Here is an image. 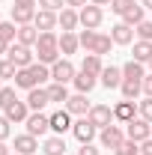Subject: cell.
Returning <instances> with one entry per match:
<instances>
[{
	"instance_id": "cell-1",
	"label": "cell",
	"mask_w": 152,
	"mask_h": 155,
	"mask_svg": "<svg viewBox=\"0 0 152 155\" xmlns=\"http://www.w3.org/2000/svg\"><path fill=\"white\" fill-rule=\"evenodd\" d=\"M51 81V66H45V63H33V66H27V69H18V75H15V87L21 90H36L42 84H48Z\"/></svg>"
},
{
	"instance_id": "cell-2",
	"label": "cell",
	"mask_w": 152,
	"mask_h": 155,
	"mask_svg": "<svg viewBox=\"0 0 152 155\" xmlns=\"http://www.w3.org/2000/svg\"><path fill=\"white\" fill-rule=\"evenodd\" d=\"M36 57H39V63H45V66H54L60 60V36L54 30H51V33H39Z\"/></svg>"
},
{
	"instance_id": "cell-3",
	"label": "cell",
	"mask_w": 152,
	"mask_h": 155,
	"mask_svg": "<svg viewBox=\"0 0 152 155\" xmlns=\"http://www.w3.org/2000/svg\"><path fill=\"white\" fill-rule=\"evenodd\" d=\"M125 137L134 140V143H143L152 137V122H146L143 116H134L131 122H125Z\"/></svg>"
},
{
	"instance_id": "cell-4",
	"label": "cell",
	"mask_w": 152,
	"mask_h": 155,
	"mask_svg": "<svg viewBox=\"0 0 152 155\" xmlns=\"http://www.w3.org/2000/svg\"><path fill=\"white\" fill-rule=\"evenodd\" d=\"M78 15H81V27L84 30H98L101 21H104V9L95 6V3H87L84 9H78Z\"/></svg>"
},
{
	"instance_id": "cell-5",
	"label": "cell",
	"mask_w": 152,
	"mask_h": 155,
	"mask_svg": "<svg viewBox=\"0 0 152 155\" xmlns=\"http://www.w3.org/2000/svg\"><path fill=\"white\" fill-rule=\"evenodd\" d=\"M6 57L12 60L18 69H27V66H33V57H36V54H33V48H30V45L12 42V45H9V51H6Z\"/></svg>"
},
{
	"instance_id": "cell-6",
	"label": "cell",
	"mask_w": 152,
	"mask_h": 155,
	"mask_svg": "<svg viewBox=\"0 0 152 155\" xmlns=\"http://www.w3.org/2000/svg\"><path fill=\"white\" fill-rule=\"evenodd\" d=\"M87 119L101 131V128H107V125L114 122V107H111V104H93L90 114H87Z\"/></svg>"
},
{
	"instance_id": "cell-7",
	"label": "cell",
	"mask_w": 152,
	"mask_h": 155,
	"mask_svg": "<svg viewBox=\"0 0 152 155\" xmlns=\"http://www.w3.org/2000/svg\"><path fill=\"white\" fill-rule=\"evenodd\" d=\"M27 134H33V137H45L48 134V128H51V116H45L42 110H36V114H30L27 116Z\"/></svg>"
},
{
	"instance_id": "cell-8",
	"label": "cell",
	"mask_w": 152,
	"mask_h": 155,
	"mask_svg": "<svg viewBox=\"0 0 152 155\" xmlns=\"http://www.w3.org/2000/svg\"><path fill=\"white\" fill-rule=\"evenodd\" d=\"M75 75H78V69L69 63V57L57 60L51 66V81H57V84H69V81H75Z\"/></svg>"
},
{
	"instance_id": "cell-9",
	"label": "cell",
	"mask_w": 152,
	"mask_h": 155,
	"mask_svg": "<svg viewBox=\"0 0 152 155\" xmlns=\"http://www.w3.org/2000/svg\"><path fill=\"white\" fill-rule=\"evenodd\" d=\"M98 140H101V146H104V149H116V146L125 140V131H122L119 125L111 122L107 128H101V131H98Z\"/></svg>"
},
{
	"instance_id": "cell-10",
	"label": "cell",
	"mask_w": 152,
	"mask_h": 155,
	"mask_svg": "<svg viewBox=\"0 0 152 155\" xmlns=\"http://www.w3.org/2000/svg\"><path fill=\"white\" fill-rule=\"evenodd\" d=\"M30 114H33V110L27 107V101H18V98L9 101V104L3 107V116H6L9 122H27V116H30Z\"/></svg>"
},
{
	"instance_id": "cell-11",
	"label": "cell",
	"mask_w": 152,
	"mask_h": 155,
	"mask_svg": "<svg viewBox=\"0 0 152 155\" xmlns=\"http://www.w3.org/2000/svg\"><path fill=\"white\" fill-rule=\"evenodd\" d=\"M95 131H98V128H95V125L90 122V119H87V116H81L75 125H72V134L78 137V143H93Z\"/></svg>"
},
{
	"instance_id": "cell-12",
	"label": "cell",
	"mask_w": 152,
	"mask_h": 155,
	"mask_svg": "<svg viewBox=\"0 0 152 155\" xmlns=\"http://www.w3.org/2000/svg\"><path fill=\"white\" fill-rule=\"evenodd\" d=\"M90 98H87V93H75V96H69V101H66V110L72 116H87L90 114Z\"/></svg>"
},
{
	"instance_id": "cell-13",
	"label": "cell",
	"mask_w": 152,
	"mask_h": 155,
	"mask_svg": "<svg viewBox=\"0 0 152 155\" xmlns=\"http://www.w3.org/2000/svg\"><path fill=\"white\" fill-rule=\"evenodd\" d=\"M12 149L18 155H33V152H39V137H33V134H15V143H12Z\"/></svg>"
},
{
	"instance_id": "cell-14",
	"label": "cell",
	"mask_w": 152,
	"mask_h": 155,
	"mask_svg": "<svg viewBox=\"0 0 152 155\" xmlns=\"http://www.w3.org/2000/svg\"><path fill=\"white\" fill-rule=\"evenodd\" d=\"M27 107L36 114V110H45V104H51V98H48V90L45 87H36V90H27Z\"/></svg>"
},
{
	"instance_id": "cell-15",
	"label": "cell",
	"mask_w": 152,
	"mask_h": 155,
	"mask_svg": "<svg viewBox=\"0 0 152 155\" xmlns=\"http://www.w3.org/2000/svg\"><path fill=\"white\" fill-rule=\"evenodd\" d=\"M98 81H101V87H107V90H116V87H122V69L119 66H104L101 69V75H98Z\"/></svg>"
},
{
	"instance_id": "cell-16",
	"label": "cell",
	"mask_w": 152,
	"mask_h": 155,
	"mask_svg": "<svg viewBox=\"0 0 152 155\" xmlns=\"http://www.w3.org/2000/svg\"><path fill=\"white\" fill-rule=\"evenodd\" d=\"M137 114H140V110L134 107V101H128V98H122V101H116V104H114V119H116V122H122V125L131 122Z\"/></svg>"
},
{
	"instance_id": "cell-17",
	"label": "cell",
	"mask_w": 152,
	"mask_h": 155,
	"mask_svg": "<svg viewBox=\"0 0 152 155\" xmlns=\"http://www.w3.org/2000/svg\"><path fill=\"white\" fill-rule=\"evenodd\" d=\"M111 39H114V45H131L134 42V27L125 24V21H119V24L111 27Z\"/></svg>"
},
{
	"instance_id": "cell-18",
	"label": "cell",
	"mask_w": 152,
	"mask_h": 155,
	"mask_svg": "<svg viewBox=\"0 0 152 155\" xmlns=\"http://www.w3.org/2000/svg\"><path fill=\"white\" fill-rule=\"evenodd\" d=\"M72 114L63 107V110H57V114H51V131L54 134H66V131H72Z\"/></svg>"
},
{
	"instance_id": "cell-19",
	"label": "cell",
	"mask_w": 152,
	"mask_h": 155,
	"mask_svg": "<svg viewBox=\"0 0 152 155\" xmlns=\"http://www.w3.org/2000/svg\"><path fill=\"white\" fill-rule=\"evenodd\" d=\"M39 33H51L57 27V12H48V9H36V18H33Z\"/></svg>"
},
{
	"instance_id": "cell-20",
	"label": "cell",
	"mask_w": 152,
	"mask_h": 155,
	"mask_svg": "<svg viewBox=\"0 0 152 155\" xmlns=\"http://www.w3.org/2000/svg\"><path fill=\"white\" fill-rule=\"evenodd\" d=\"M57 24L63 27V33H75V27L81 24V15H78V9H63V12H57Z\"/></svg>"
},
{
	"instance_id": "cell-21",
	"label": "cell",
	"mask_w": 152,
	"mask_h": 155,
	"mask_svg": "<svg viewBox=\"0 0 152 155\" xmlns=\"http://www.w3.org/2000/svg\"><path fill=\"white\" fill-rule=\"evenodd\" d=\"M72 84H75V90H78V93H87V96H90V93H93V87L98 84V78H95V75H90V72H78Z\"/></svg>"
},
{
	"instance_id": "cell-22",
	"label": "cell",
	"mask_w": 152,
	"mask_h": 155,
	"mask_svg": "<svg viewBox=\"0 0 152 155\" xmlns=\"http://www.w3.org/2000/svg\"><path fill=\"white\" fill-rule=\"evenodd\" d=\"M45 90H48V98H51V101H57V104H66V101H69V87H66V84L51 81Z\"/></svg>"
},
{
	"instance_id": "cell-23",
	"label": "cell",
	"mask_w": 152,
	"mask_h": 155,
	"mask_svg": "<svg viewBox=\"0 0 152 155\" xmlns=\"http://www.w3.org/2000/svg\"><path fill=\"white\" fill-rule=\"evenodd\" d=\"M122 78H125V81H143V78H146V69H143V63H137V60H128V63L122 66Z\"/></svg>"
},
{
	"instance_id": "cell-24",
	"label": "cell",
	"mask_w": 152,
	"mask_h": 155,
	"mask_svg": "<svg viewBox=\"0 0 152 155\" xmlns=\"http://www.w3.org/2000/svg\"><path fill=\"white\" fill-rule=\"evenodd\" d=\"M15 42L36 48V42H39V30H36V24H24V27H18V39H15Z\"/></svg>"
},
{
	"instance_id": "cell-25",
	"label": "cell",
	"mask_w": 152,
	"mask_h": 155,
	"mask_svg": "<svg viewBox=\"0 0 152 155\" xmlns=\"http://www.w3.org/2000/svg\"><path fill=\"white\" fill-rule=\"evenodd\" d=\"M42 152L45 155H66V140H63V134L48 137V140L42 143Z\"/></svg>"
},
{
	"instance_id": "cell-26",
	"label": "cell",
	"mask_w": 152,
	"mask_h": 155,
	"mask_svg": "<svg viewBox=\"0 0 152 155\" xmlns=\"http://www.w3.org/2000/svg\"><path fill=\"white\" fill-rule=\"evenodd\" d=\"M78 48H81V39H78V33H63V36H60V54H63V57L75 54Z\"/></svg>"
},
{
	"instance_id": "cell-27",
	"label": "cell",
	"mask_w": 152,
	"mask_h": 155,
	"mask_svg": "<svg viewBox=\"0 0 152 155\" xmlns=\"http://www.w3.org/2000/svg\"><path fill=\"white\" fill-rule=\"evenodd\" d=\"M33 18H36V9H27V6H12V21H15L18 27L33 24Z\"/></svg>"
},
{
	"instance_id": "cell-28",
	"label": "cell",
	"mask_w": 152,
	"mask_h": 155,
	"mask_svg": "<svg viewBox=\"0 0 152 155\" xmlns=\"http://www.w3.org/2000/svg\"><path fill=\"white\" fill-rule=\"evenodd\" d=\"M101 69H104V66H101V57H98V54H84V63H81V72H90V75H101Z\"/></svg>"
},
{
	"instance_id": "cell-29",
	"label": "cell",
	"mask_w": 152,
	"mask_h": 155,
	"mask_svg": "<svg viewBox=\"0 0 152 155\" xmlns=\"http://www.w3.org/2000/svg\"><path fill=\"white\" fill-rule=\"evenodd\" d=\"M131 60H137V63H149V60H152V42L137 39V42H134V54H131Z\"/></svg>"
},
{
	"instance_id": "cell-30",
	"label": "cell",
	"mask_w": 152,
	"mask_h": 155,
	"mask_svg": "<svg viewBox=\"0 0 152 155\" xmlns=\"http://www.w3.org/2000/svg\"><path fill=\"white\" fill-rule=\"evenodd\" d=\"M111 48H114V39L107 36V33H98L93 42V51L90 54H98V57H104V54H111Z\"/></svg>"
},
{
	"instance_id": "cell-31",
	"label": "cell",
	"mask_w": 152,
	"mask_h": 155,
	"mask_svg": "<svg viewBox=\"0 0 152 155\" xmlns=\"http://www.w3.org/2000/svg\"><path fill=\"white\" fill-rule=\"evenodd\" d=\"M122 98H128V101H134V98L143 93V81H122Z\"/></svg>"
},
{
	"instance_id": "cell-32",
	"label": "cell",
	"mask_w": 152,
	"mask_h": 155,
	"mask_svg": "<svg viewBox=\"0 0 152 155\" xmlns=\"http://www.w3.org/2000/svg\"><path fill=\"white\" fill-rule=\"evenodd\" d=\"M0 39L12 45V42L18 39V24H15V21H0Z\"/></svg>"
},
{
	"instance_id": "cell-33",
	"label": "cell",
	"mask_w": 152,
	"mask_h": 155,
	"mask_svg": "<svg viewBox=\"0 0 152 155\" xmlns=\"http://www.w3.org/2000/svg\"><path fill=\"white\" fill-rule=\"evenodd\" d=\"M114 155H140V143H134V140H128V137H125V140L114 149Z\"/></svg>"
},
{
	"instance_id": "cell-34",
	"label": "cell",
	"mask_w": 152,
	"mask_h": 155,
	"mask_svg": "<svg viewBox=\"0 0 152 155\" xmlns=\"http://www.w3.org/2000/svg\"><path fill=\"white\" fill-rule=\"evenodd\" d=\"M122 21H125V24H131V27H137L140 21H146V18H143V6H134V9H128V12L122 15Z\"/></svg>"
},
{
	"instance_id": "cell-35",
	"label": "cell",
	"mask_w": 152,
	"mask_h": 155,
	"mask_svg": "<svg viewBox=\"0 0 152 155\" xmlns=\"http://www.w3.org/2000/svg\"><path fill=\"white\" fill-rule=\"evenodd\" d=\"M15 75H18V66L9 57H3L0 60V78H12V81H15Z\"/></svg>"
},
{
	"instance_id": "cell-36",
	"label": "cell",
	"mask_w": 152,
	"mask_h": 155,
	"mask_svg": "<svg viewBox=\"0 0 152 155\" xmlns=\"http://www.w3.org/2000/svg\"><path fill=\"white\" fill-rule=\"evenodd\" d=\"M134 6H137L134 0H114V3H111V12H116V15L122 18V15H125L128 9H134Z\"/></svg>"
},
{
	"instance_id": "cell-37",
	"label": "cell",
	"mask_w": 152,
	"mask_h": 155,
	"mask_svg": "<svg viewBox=\"0 0 152 155\" xmlns=\"http://www.w3.org/2000/svg\"><path fill=\"white\" fill-rule=\"evenodd\" d=\"M134 33H137V39H143V42H152V21H140L134 27Z\"/></svg>"
},
{
	"instance_id": "cell-38",
	"label": "cell",
	"mask_w": 152,
	"mask_h": 155,
	"mask_svg": "<svg viewBox=\"0 0 152 155\" xmlns=\"http://www.w3.org/2000/svg\"><path fill=\"white\" fill-rule=\"evenodd\" d=\"M95 36H98V30H84V33H81V48H87V54H90V51H93V42H95Z\"/></svg>"
},
{
	"instance_id": "cell-39",
	"label": "cell",
	"mask_w": 152,
	"mask_h": 155,
	"mask_svg": "<svg viewBox=\"0 0 152 155\" xmlns=\"http://www.w3.org/2000/svg\"><path fill=\"white\" fill-rule=\"evenodd\" d=\"M39 9H48V12H63V9H66V0H39Z\"/></svg>"
},
{
	"instance_id": "cell-40",
	"label": "cell",
	"mask_w": 152,
	"mask_h": 155,
	"mask_svg": "<svg viewBox=\"0 0 152 155\" xmlns=\"http://www.w3.org/2000/svg\"><path fill=\"white\" fill-rule=\"evenodd\" d=\"M9 101H15V87H0V107H6Z\"/></svg>"
},
{
	"instance_id": "cell-41",
	"label": "cell",
	"mask_w": 152,
	"mask_h": 155,
	"mask_svg": "<svg viewBox=\"0 0 152 155\" xmlns=\"http://www.w3.org/2000/svg\"><path fill=\"white\" fill-rule=\"evenodd\" d=\"M137 110H140V116H143L146 122H152V98L146 96L143 101H140V107H137Z\"/></svg>"
},
{
	"instance_id": "cell-42",
	"label": "cell",
	"mask_w": 152,
	"mask_h": 155,
	"mask_svg": "<svg viewBox=\"0 0 152 155\" xmlns=\"http://www.w3.org/2000/svg\"><path fill=\"white\" fill-rule=\"evenodd\" d=\"M9 134H12V122L6 116H0V140H9Z\"/></svg>"
},
{
	"instance_id": "cell-43",
	"label": "cell",
	"mask_w": 152,
	"mask_h": 155,
	"mask_svg": "<svg viewBox=\"0 0 152 155\" xmlns=\"http://www.w3.org/2000/svg\"><path fill=\"white\" fill-rule=\"evenodd\" d=\"M75 155H101V152H98V146H93V143H81V149Z\"/></svg>"
},
{
	"instance_id": "cell-44",
	"label": "cell",
	"mask_w": 152,
	"mask_h": 155,
	"mask_svg": "<svg viewBox=\"0 0 152 155\" xmlns=\"http://www.w3.org/2000/svg\"><path fill=\"white\" fill-rule=\"evenodd\" d=\"M143 96H149V98H152V75L143 78Z\"/></svg>"
},
{
	"instance_id": "cell-45",
	"label": "cell",
	"mask_w": 152,
	"mask_h": 155,
	"mask_svg": "<svg viewBox=\"0 0 152 155\" xmlns=\"http://www.w3.org/2000/svg\"><path fill=\"white\" fill-rule=\"evenodd\" d=\"M87 3H90V0H66V6H69V9H84Z\"/></svg>"
},
{
	"instance_id": "cell-46",
	"label": "cell",
	"mask_w": 152,
	"mask_h": 155,
	"mask_svg": "<svg viewBox=\"0 0 152 155\" xmlns=\"http://www.w3.org/2000/svg\"><path fill=\"white\" fill-rule=\"evenodd\" d=\"M140 155H152V137H149V140H143V143H140Z\"/></svg>"
},
{
	"instance_id": "cell-47",
	"label": "cell",
	"mask_w": 152,
	"mask_h": 155,
	"mask_svg": "<svg viewBox=\"0 0 152 155\" xmlns=\"http://www.w3.org/2000/svg\"><path fill=\"white\" fill-rule=\"evenodd\" d=\"M39 0H15V6H27V9H36Z\"/></svg>"
},
{
	"instance_id": "cell-48",
	"label": "cell",
	"mask_w": 152,
	"mask_h": 155,
	"mask_svg": "<svg viewBox=\"0 0 152 155\" xmlns=\"http://www.w3.org/2000/svg\"><path fill=\"white\" fill-rule=\"evenodd\" d=\"M0 155H12V149L6 146V140H0Z\"/></svg>"
},
{
	"instance_id": "cell-49",
	"label": "cell",
	"mask_w": 152,
	"mask_h": 155,
	"mask_svg": "<svg viewBox=\"0 0 152 155\" xmlns=\"http://www.w3.org/2000/svg\"><path fill=\"white\" fill-rule=\"evenodd\" d=\"M90 3H95V6H111L114 0H90Z\"/></svg>"
},
{
	"instance_id": "cell-50",
	"label": "cell",
	"mask_w": 152,
	"mask_h": 155,
	"mask_svg": "<svg viewBox=\"0 0 152 155\" xmlns=\"http://www.w3.org/2000/svg\"><path fill=\"white\" fill-rule=\"evenodd\" d=\"M6 51H9V42H3V39H0V54H6Z\"/></svg>"
},
{
	"instance_id": "cell-51",
	"label": "cell",
	"mask_w": 152,
	"mask_h": 155,
	"mask_svg": "<svg viewBox=\"0 0 152 155\" xmlns=\"http://www.w3.org/2000/svg\"><path fill=\"white\" fill-rule=\"evenodd\" d=\"M143 9H152V0H143Z\"/></svg>"
},
{
	"instance_id": "cell-52",
	"label": "cell",
	"mask_w": 152,
	"mask_h": 155,
	"mask_svg": "<svg viewBox=\"0 0 152 155\" xmlns=\"http://www.w3.org/2000/svg\"><path fill=\"white\" fill-rule=\"evenodd\" d=\"M146 66H149V75H152V60H149V63H146Z\"/></svg>"
},
{
	"instance_id": "cell-53",
	"label": "cell",
	"mask_w": 152,
	"mask_h": 155,
	"mask_svg": "<svg viewBox=\"0 0 152 155\" xmlns=\"http://www.w3.org/2000/svg\"><path fill=\"white\" fill-rule=\"evenodd\" d=\"M0 87H3V78H0Z\"/></svg>"
},
{
	"instance_id": "cell-54",
	"label": "cell",
	"mask_w": 152,
	"mask_h": 155,
	"mask_svg": "<svg viewBox=\"0 0 152 155\" xmlns=\"http://www.w3.org/2000/svg\"><path fill=\"white\" fill-rule=\"evenodd\" d=\"M66 155H69V152H66Z\"/></svg>"
},
{
	"instance_id": "cell-55",
	"label": "cell",
	"mask_w": 152,
	"mask_h": 155,
	"mask_svg": "<svg viewBox=\"0 0 152 155\" xmlns=\"http://www.w3.org/2000/svg\"><path fill=\"white\" fill-rule=\"evenodd\" d=\"M15 155H18V152H15Z\"/></svg>"
}]
</instances>
